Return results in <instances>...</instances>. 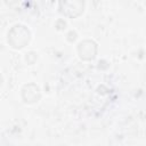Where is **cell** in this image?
<instances>
[{
	"label": "cell",
	"mask_w": 146,
	"mask_h": 146,
	"mask_svg": "<svg viewBox=\"0 0 146 146\" xmlns=\"http://www.w3.org/2000/svg\"><path fill=\"white\" fill-rule=\"evenodd\" d=\"M78 52H79V56L82 58V59H92L95 56H96V52H97V46L94 41H90V40H86L83 42H81L78 47Z\"/></svg>",
	"instance_id": "cell-2"
},
{
	"label": "cell",
	"mask_w": 146,
	"mask_h": 146,
	"mask_svg": "<svg viewBox=\"0 0 146 146\" xmlns=\"http://www.w3.org/2000/svg\"><path fill=\"white\" fill-rule=\"evenodd\" d=\"M32 88V84H26L23 90H22V97L24 99L25 103L27 104H31V103H34V102H38V99L40 98V90L39 88L34 84L33 89Z\"/></svg>",
	"instance_id": "cell-3"
},
{
	"label": "cell",
	"mask_w": 146,
	"mask_h": 146,
	"mask_svg": "<svg viewBox=\"0 0 146 146\" xmlns=\"http://www.w3.org/2000/svg\"><path fill=\"white\" fill-rule=\"evenodd\" d=\"M30 39H31V33H30V30L26 26L15 25L8 32L7 41L13 48L21 49L30 42Z\"/></svg>",
	"instance_id": "cell-1"
},
{
	"label": "cell",
	"mask_w": 146,
	"mask_h": 146,
	"mask_svg": "<svg viewBox=\"0 0 146 146\" xmlns=\"http://www.w3.org/2000/svg\"><path fill=\"white\" fill-rule=\"evenodd\" d=\"M70 3V8L64 7L63 5H60V13H63L64 15L68 16V17H73V13H74V17L79 16L82 11H83V2L80 1H74V2H68Z\"/></svg>",
	"instance_id": "cell-4"
}]
</instances>
